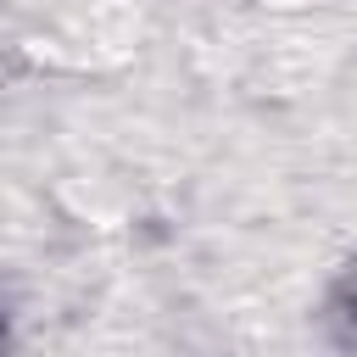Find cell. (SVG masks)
<instances>
[{
    "label": "cell",
    "instance_id": "6da1fadb",
    "mask_svg": "<svg viewBox=\"0 0 357 357\" xmlns=\"http://www.w3.org/2000/svg\"><path fill=\"white\" fill-rule=\"evenodd\" d=\"M340 307H346V318H357V279H346V290H340Z\"/></svg>",
    "mask_w": 357,
    "mask_h": 357
}]
</instances>
